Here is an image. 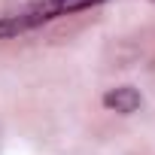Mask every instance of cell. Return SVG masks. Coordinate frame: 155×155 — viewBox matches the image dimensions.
Here are the masks:
<instances>
[{"label": "cell", "instance_id": "cell-2", "mask_svg": "<svg viewBox=\"0 0 155 155\" xmlns=\"http://www.w3.org/2000/svg\"><path fill=\"white\" fill-rule=\"evenodd\" d=\"M104 104H107L110 110H116V113H134V110L140 107V94H137L131 85H122V88L107 91V94H104Z\"/></svg>", "mask_w": 155, "mask_h": 155}, {"label": "cell", "instance_id": "cell-1", "mask_svg": "<svg viewBox=\"0 0 155 155\" xmlns=\"http://www.w3.org/2000/svg\"><path fill=\"white\" fill-rule=\"evenodd\" d=\"M97 3H104V0H37V3L25 6L21 12H12V15L0 18V37H15V34L34 31L46 21H55L61 15L79 12V9H91Z\"/></svg>", "mask_w": 155, "mask_h": 155}]
</instances>
